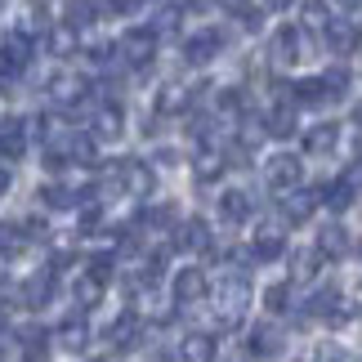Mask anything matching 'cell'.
Here are the masks:
<instances>
[{
  "label": "cell",
  "mask_w": 362,
  "mask_h": 362,
  "mask_svg": "<svg viewBox=\"0 0 362 362\" xmlns=\"http://www.w3.org/2000/svg\"><path fill=\"white\" fill-rule=\"evenodd\" d=\"M175 27H179V9H175V5H165V9L157 13V23H152V36H170Z\"/></svg>",
  "instance_id": "8d00e7d4"
},
{
  "label": "cell",
  "mask_w": 362,
  "mask_h": 362,
  "mask_svg": "<svg viewBox=\"0 0 362 362\" xmlns=\"http://www.w3.org/2000/svg\"><path fill=\"white\" fill-rule=\"evenodd\" d=\"M282 250H286V238H282V233H277V228H259V233H255V246H250V255H255V259H277Z\"/></svg>",
  "instance_id": "cb8c5ba5"
},
{
  "label": "cell",
  "mask_w": 362,
  "mask_h": 362,
  "mask_svg": "<svg viewBox=\"0 0 362 362\" xmlns=\"http://www.w3.org/2000/svg\"><path fill=\"white\" fill-rule=\"evenodd\" d=\"M18 246H23V228H13V224H0V250H5V255H13Z\"/></svg>",
  "instance_id": "f35d334b"
},
{
  "label": "cell",
  "mask_w": 362,
  "mask_h": 362,
  "mask_svg": "<svg viewBox=\"0 0 362 362\" xmlns=\"http://www.w3.org/2000/svg\"><path fill=\"white\" fill-rule=\"evenodd\" d=\"M86 277H94V282H107L112 277V255H94L86 264Z\"/></svg>",
  "instance_id": "74e56055"
},
{
  "label": "cell",
  "mask_w": 362,
  "mask_h": 362,
  "mask_svg": "<svg viewBox=\"0 0 362 362\" xmlns=\"http://www.w3.org/2000/svg\"><path fill=\"white\" fill-rule=\"evenodd\" d=\"M219 215H224L228 224H242V219H250V197L242 188H228L224 197H219Z\"/></svg>",
  "instance_id": "44dd1931"
},
{
  "label": "cell",
  "mask_w": 362,
  "mask_h": 362,
  "mask_svg": "<svg viewBox=\"0 0 362 362\" xmlns=\"http://www.w3.org/2000/svg\"><path fill=\"white\" fill-rule=\"evenodd\" d=\"M291 5V0H269V9H286Z\"/></svg>",
  "instance_id": "681fc988"
},
{
  "label": "cell",
  "mask_w": 362,
  "mask_h": 362,
  "mask_svg": "<svg viewBox=\"0 0 362 362\" xmlns=\"http://www.w3.org/2000/svg\"><path fill=\"white\" fill-rule=\"evenodd\" d=\"M219 49H224V32H219V27H202V32H192L184 40V59L188 63H211Z\"/></svg>",
  "instance_id": "277c9868"
},
{
  "label": "cell",
  "mask_w": 362,
  "mask_h": 362,
  "mask_svg": "<svg viewBox=\"0 0 362 362\" xmlns=\"http://www.w3.org/2000/svg\"><path fill=\"white\" fill-rule=\"evenodd\" d=\"M327 40H331V49H336V54H349V49L358 45V27H354V23H344V18H331Z\"/></svg>",
  "instance_id": "d4e9b609"
},
{
  "label": "cell",
  "mask_w": 362,
  "mask_h": 362,
  "mask_svg": "<svg viewBox=\"0 0 362 362\" xmlns=\"http://www.w3.org/2000/svg\"><path fill=\"white\" fill-rule=\"evenodd\" d=\"M86 340H90V331H86L81 317H67V322L59 327V344H63L67 354H81V349H86Z\"/></svg>",
  "instance_id": "4316f807"
},
{
  "label": "cell",
  "mask_w": 362,
  "mask_h": 362,
  "mask_svg": "<svg viewBox=\"0 0 362 362\" xmlns=\"http://www.w3.org/2000/svg\"><path fill=\"white\" fill-rule=\"evenodd\" d=\"M317 264H322V255H317V250H304V255H296V277L317 273Z\"/></svg>",
  "instance_id": "ab89813d"
},
{
  "label": "cell",
  "mask_w": 362,
  "mask_h": 362,
  "mask_svg": "<svg viewBox=\"0 0 362 362\" xmlns=\"http://www.w3.org/2000/svg\"><path fill=\"white\" fill-rule=\"evenodd\" d=\"M322 202H327V206H331V211H336V215H340V211H349V202H354V188H349V184H344V179H336V184H331V188L322 192Z\"/></svg>",
  "instance_id": "4dcf8cb0"
},
{
  "label": "cell",
  "mask_w": 362,
  "mask_h": 362,
  "mask_svg": "<svg viewBox=\"0 0 362 362\" xmlns=\"http://www.w3.org/2000/svg\"><path fill=\"white\" fill-rule=\"evenodd\" d=\"M322 86H327V99H344V90H349V67H331L322 76Z\"/></svg>",
  "instance_id": "d6a6232c"
},
{
  "label": "cell",
  "mask_w": 362,
  "mask_h": 362,
  "mask_svg": "<svg viewBox=\"0 0 362 362\" xmlns=\"http://www.w3.org/2000/svg\"><path fill=\"white\" fill-rule=\"evenodd\" d=\"M264 130H269L273 139H291L300 130V117H296V103H277L273 112H269V121H264Z\"/></svg>",
  "instance_id": "5bb4252c"
},
{
  "label": "cell",
  "mask_w": 362,
  "mask_h": 362,
  "mask_svg": "<svg viewBox=\"0 0 362 362\" xmlns=\"http://www.w3.org/2000/svg\"><path fill=\"white\" fill-rule=\"evenodd\" d=\"M72 161H76V165H94V161H99V157H94V139H90V134H76Z\"/></svg>",
  "instance_id": "d590c367"
},
{
  "label": "cell",
  "mask_w": 362,
  "mask_h": 362,
  "mask_svg": "<svg viewBox=\"0 0 362 362\" xmlns=\"http://www.w3.org/2000/svg\"><path fill=\"white\" fill-rule=\"evenodd\" d=\"M317 202H322V192H317V188H296V192H286V197H282V211H286L291 224H300V219L313 215Z\"/></svg>",
  "instance_id": "9c48e42d"
},
{
  "label": "cell",
  "mask_w": 362,
  "mask_h": 362,
  "mask_svg": "<svg viewBox=\"0 0 362 362\" xmlns=\"http://www.w3.org/2000/svg\"><path fill=\"white\" fill-rule=\"evenodd\" d=\"M211 5H215V0H192L188 9H197V13H202V9H211Z\"/></svg>",
  "instance_id": "7dc6e473"
},
{
  "label": "cell",
  "mask_w": 362,
  "mask_h": 362,
  "mask_svg": "<svg viewBox=\"0 0 362 362\" xmlns=\"http://www.w3.org/2000/svg\"><path fill=\"white\" fill-rule=\"evenodd\" d=\"M0 152H5V157H13V161H18L23 157V152H27V121H5V125H0Z\"/></svg>",
  "instance_id": "e0dca14e"
},
{
  "label": "cell",
  "mask_w": 362,
  "mask_h": 362,
  "mask_svg": "<svg viewBox=\"0 0 362 362\" xmlns=\"http://www.w3.org/2000/svg\"><path fill=\"white\" fill-rule=\"evenodd\" d=\"M94 23V0H67L63 5V27H72V32H81V27Z\"/></svg>",
  "instance_id": "f1b7e54d"
},
{
  "label": "cell",
  "mask_w": 362,
  "mask_h": 362,
  "mask_svg": "<svg viewBox=\"0 0 362 362\" xmlns=\"http://www.w3.org/2000/svg\"><path fill=\"white\" fill-rule=\"evenodd\" d=\"M99 224H103V211L99 206H86V211H81V233H94Z\"/></svg>",
  "instance_id": "b9f144b4"
},
{
  "label": "cell",
  "mask_w": 362,
  "mask_h": 362,
  "mask_svg": "<svg viewBox=\"0 0 362 362\" xmlns=\"http://www.w3.org/2000/svg\"><path fill=\"white\" fill-rule=\"evenodd\" d=\"M125 192H134V197H148L152 192V170L134 157H125Z\"/></svg>",
  "instance_id": "603a6c76"
},
{
  "label": "cell",
  "mask_w": 362,
  "mask_h": 362,
  "mask_svg": "<svg viewBox=\"0 0 362 362\" xmlns=\"http://www.w3.org/2000/svg\"><path fill=\"white\" fill-rule=\"evenodd\" d=\"M246 304H250V282H246V273L224 277V282H219V291H215V309H219V317L233 327V322L246 313Z\"/></svg>",
  "instance_id": "6da1fadb"
},
{
  "label": "cell",
  "mask_w": 362,
  "mask_h": 362,
  "mask_svg": "<svg viewBox=\"0 0 362 362\" xmlns=\"http://www.w3.org/2000/svg\"><path fill=\"white\" fill-rule=\"evenodd\" d=\"M175 246L179 250H206L211 246V228H206V219H184V224H179V233H175Z\"/></svg>",
  "instance_id": "4fadbf2b"
},
{
  "label": "cell",
  "mask_w": 362,
  "mask_h": 362,
  "mask_svg": "<svg viewBox=\"0 0 362 362\" xmlns=\"http://www.w3.org/2000/svg\"><path fill=\"white\" fill-rule=\"evenodd\" d=\"M286 300H291L286 282H273L269 291H264V309H269V313H286Z\"/></svg>",
  "instance_id": "836d02e7"
},
{
  "label": "cell",
  "mask_w": 362,
  "mask_h": 362,
  "mask_svg": "<svg viewBox=\"0 0 362 362\" xmlns=\"http://www.w3.org/2000/svg\"><path fill=\"white\" fill-rule=\"evenodd\" d=\"M206 296V273L202 269H179L175 273V304H197Z\"/></svg>",
  "instance_id": "52a82bcc"
},
{
  "label": "cell",
  "mask_w": 362,
  "mask_h": 362,
  "mask_svg": "<svg viewBox=\"0 0 362 362\" xmlns=\"http://www.w3.org/2000/svg\"><path fill=\"white\" fill-rule=\"evenodd\" d=\"M0 63H9L13 72H23V67L32 63V40H27V32H5L0 36Z\"/></svg>",
  "instance_id": "5b68a950"
},
{
  "label": "cell",
  "mask_w": 362,
  "mask_h": 362,
  "mask_svg": "<svg viewBox=\"0 0 362 362\" xmlns=\"http://www.w3.org/2000/svg\"><path fill=\"white\" fill-rule=\"evenodd\" d=\"M300 23L309 27V32H327V27H331L327 0H304V5H300Z\"/></svg>",
  "instance_id": "484cf974"
},
{
  "label": "cell",
  "mask_w": 362,
  "mask_h": 362,
  "mask_svg": "<svg viewBox=\"0 0 362 362\" xmlns=\"http://www.w3.org/2000/svg\"><path fill=\"white\" fill-rule=\"evenodd\" d=\"M117 54H121V63H130V67H148L152 54H157V36H152V27H134V32H125Z\"/></svg>",
  "instance_id": "7a4b0ae2"
},
{
  "label": "cell",
  "mask_w": 362,
  "mask_h": 362,
  "mask_svg": "<svg viewBox=\"0 0 362 362\" xmlns=\"http://www.w3.org/2000/svg\"><path fill=\"white\" fill-rule=\"evenodd\" d=\"M49 99L59 103V107H72V103H81L86 99V81L81 76H72V72H59L49 81Z\"/></svg>",
  "instance_id": "ba28073f"
},
{
  "label": "cell",
  "mask_w": 362,
  "mask_h": 362,
  "mask_svg": "<svg viewBox=\"0 0 362 362\" xmlns=\"http://www.w3.org/2000/svg\"><path fill=\"white\" fill-rule=\"evenodd\" d=\"M107 5H112L117 13H134V9H144L148 0H107Z\"/></svg>",
  "instance_id": "f6af8a7d"
},
{
  "label": "cell",
  "mask_w": 362,
  "mask_h": 362,
  "mask_svg": "<svg viewBox=\"0 0 362 362\" xmlns=\"http://www.w3.org/2000/svg\"><path fill=\"white\" fill-rule=\"evenodd\" d=\"M18 344H23V362H45L49 358V331H40V327H23Z\"/></svg>",
  "instance_id": "9a60e30c"
},
{
  "label": "cell",
  "mask_w": 362,
  "mask_h": 362,
  "mask_svg": "<svg viewBox=\"0 0 362 362\" xmlns=\"http://www.w3.org/2000/svg\"><path fill=\"white\" fill-rule=\"evenodd\" d=\"M224 165H228V161H224V157H219V152H215V148H202V152H197V157H192V175H197V179H202V184H215V179H219V175H224Z\"/></svg>",
  "instance_id": "d6986e66"
},
{
  "label": "cell",
  "mask_w": 362,
  "mask_h": 362,
  "mask_svg": "<svg viewBox=\"0 0 362 362\" xmlns=\"http://www.w3.org/2000/svg\"><path fill=\"white\" fill-rule=\"evenodd\" d=\"M291 103H296V107H322L327 103L322 76H309V81H300V86H291Z\"/></svg>",
  "instance_id": "ac0fdd59"
},
{
  "label": "cell",
  "mask_w": 362,
  "mask_h": 362,
  "mask_svg": "<svg viewBox=\"0 0 362 362\" xmlns=\"http://www.w3.org/2000/svg\"><path fill=\"white\" fill-rule=\"evenodd\" d=\"M340 5H344V9H358V5H362V0H340Z\"/></svg>",
  "instance_id": "816d5d0a"
},
{
  "label": "cell",
  "mask_w": 362,
  "mask_h": 362,
  "mask_svg": "<svg viewBox=\"0 0 362 362\" xmlns=\"http://www.w3.org/2000/svg\"><path fill=\"white\" fill-rule=\"evenodd\" d=\"M76 300L86 304V309H94V304L103 300V282H94V277H81V282H76Z\"/></svg>",
  "instance_id": "e575fe53"
},
{
  "label": "cell",
  "mask_w": 362,
  "mask_h": 362,
  "mask_svg": "<svg viewBox=\"0 0 362 362\" xmlns=\"http://www.w3.org/2000/svg\"><path fill=\"white\" fill-rule=\"evenodd\" d=\"M49 45L59 49V54H67V49H72V27H59V32L49 36Z\"/></svg>",
  "instance_id": "7bdbcfd3"
},
{
  "label": "cell",
  "mask_w": 362,
  "mask_h": 362,
  "mask_svg": "<svg viewBox=\"0 0 362 362\" xmlns=\"http://www.w3.org/2000/svg\"><path fill=\"white\" fill-rule=\"evenodd\" d=\"M192 99H197L192 90H184V86H165V90L157 94V112H161V117H165V112H184Z\"/></svg>",
  "instance_id": "83f0119b"
},
{
  "label": "cell",
  "mask_w": 362,
  "mask_h": 362,
  "mask_svg": "<svg viewBox=\"0 0 362 362\" xmlns=\"http://www.w3.org/2000/svg\"><path fill=\"white\" fill-rule=\"evenodd\" d=\"M179 358H184V362H211L215 358V336H206V331L188 336L184 344H179Z\"/></svg>",
  "instance_id": "7402d4cb"
},
{
  "label": "cell",
  "mask_w": 362,
  "mask_h": 362,
  "mask_svg": "<svg viewBox=\"0 0 362 362\" xmlns=\"http://www.w3.org/2000/svg\"><path fill=\"white\" fill-rule=\"evenodd\" d=\"M300 175H304V161L291 157V152H277V157L269 161V170H264V179H269L273 192H296L300 188Z\"/></svg>",
  "instance_id": "3957f363"
},
{
  "label": "cell",
  "mask_w": 362,
  "mask_h": 362,
  "mask_svg": "<svg viewBox=\"0 0 362 362\" xmlns=\"http://www.w3.org/2000/svg\"><path fill=\"white\" fill-rule=\"evenodd\" d=\"M90 139H121V107H117V103H103L99 112H94Z\"/></svg>",
  "instance_id": "ffe728a7"
},
{
  "label": "cell",
  "mask_w": 362,
  "mask_h": 362,
  "mask_svg": "<svg viewBox=\"0 0 362 362\" xmlns=\"http://www.w3.org/2000/svg\"><path fill=\"white\" fill-rule=\"evenodd\" d=\"M277 349H282V331H277L273 322H264V327L250 331V340H246V354L250 358H273Z\"/></svg>",
  "instance_id": "30bf717a"
},
{
  "label": "cell",
  "mask_w": 362,
  "mask_h": 362,
  "mask_svg": "<svg viewBox=\"0 0 362 362\" xmlns=\"http://www.w3.org/2000/svg\"><path fill=\"white\" fill-rule=\"evenodd\" d=\"M340 144V125L336 121H322V125H313L309 134H304V152L309 157H327V152H336Z\"/></svg>",
  "instance_id": "8992f818"
},
{
  "label": "cell",
  "mask_w": 362,
  "mask_h": 362,
  "mask_svg": "<svg viewBox=\"0 0 362 362\" xmlns=\"http://www.w3.org/2000/svg\"><path fill=\"white\" fill-rule=\"evenodd\" d=\"M40 202L54 206V211H67V206H76V202H81V192H76V188H67V184H45V188H40Z\"/></svg>",
  "instance_id": "f546056e"
},
{
  "label": "cell",
  "mask_w": 362,
  "mask_h": 362,
  "mask_svg": "<svg viewBox=\"0 0 362 362\" xmlns=\"http://www.w3.org/2000/svg\"><path fill=\"white\" fill-rule=\"evenodd\" d=\"M49 296H54V269H45V273H36V277L23 282V304L27 309H45Z\"/></svg>",
  "instance_id": "7c38bea8"
},
{
  "label": "cell",
  "mask_w": 362,
  "mask_h": 362,
  "mask_svg": "<svg viewBox=\"0 0 362 362\" xmlns=\"http://www.w3.org/2000/svg\"><path fill=\"white\" fill-rule=\"evenodd\" d=\"M9 188V170H5V165H0V192H5Z\"/></svg>",
  "instance_id": "c3c4849f"
},
{
  "label": "cell",
  "mask_w": 362,
  "mask_h": 362,
  "mask_svg": "<svg viewBox=\"0 0 362 362\" xmlns=\"http://www.w3.org/2000/svg\"><path fill=\"white\" fill-rule=\"evenodd\" d=\"M170 219H175L170 206H157V211H148V215H144V224H148V228H165Z\"/></svg>",
  "instance_id": "60d3db41"
},
{
  "label": "cell",
  "mask_w": 362,
  "mask_h": 362,
  "mask_svg": "<svg viewBox=\"0 0 362 362\" xmlns=\"http://www.w3.org/2000/svg\"><path fill=\"white\" fill-rule=\"evenodd\" d=\"M317 255H322V259H344V255H349V233H344L340 224H327L322 233H317Z\"/></svg>",
  "instance_id": "8fae6325"
},
{
  "label": "cell",
  "mask_w": 362,
  "mask_h": 362,
  "mask_svg": "<svg viewBox=\"0 0 362 362\" xmlns=\"http://www.w3.org/2000/svg\"><path fill=\"white\" fill-rule=\"evenodd\" d=\"M219 107H224V112H238V107H242V94L238 90H224V94H219Z\"/></svg>",
  "instance_id": "ee69618b"
},
{
  "label": "cell",
  "mask_w": 362,
  "mask_h": 362,
  "mask_svg": "<svg viewBox=\"0 0 362 362\" xmlns=\"http://www.w3.org/2000/svg\"><path fill=\"white\" fill-rule=\"evenodd\" d=\"M344 184H349L354 192L362 188V161H354V165H349V175H344Z\"/></svg>",
  "instance_id": "bcb514c9"
},
{
  "label": "cell",
  "mask_w": 362,
  "mask_h": 362,
  "mask_svg": "<svg viewBox=\"0 0 362 362\" xmlns=\"http://www.w3.org/2000/svg\"><path fill=\"white\" fill-rule=\"evenodd\" d=\"M354 125H362V103H358V107H354Z\"/></svg>",
  "instance_id": "f907efd6"
},
{
  "label": "cell",
  "mask_w": 362,
  "mask_h": 362,
  "mask_svg": "<svg viewBox=\"0 0 362 362\" xmlns=\"http://www.w3.org/2000/svg\"><path fill=\"white\" fill-rule=\"evenodd\" d=\"M134 336H139V322H134V313H125L121 322H112V344H117V349H130V344H134Z\"/></svg>",
  "instance_id": "1f68e13d"
},
{
  "label": "cell",
  "mask_w": 362,
  "mask_h": 362,
  "mask_svg": "<svg viewBox=\"0 0 362 362\" xmlns=\"http://www.w3.org/2000/svg\"><path fill=\"white\" fill-rule=\"evenodd\" d=\"M300 27H277V36H273V63H296L300 59Z\"/></svg>",
  "instance_id": "2e32d148"
}]
</instances>
